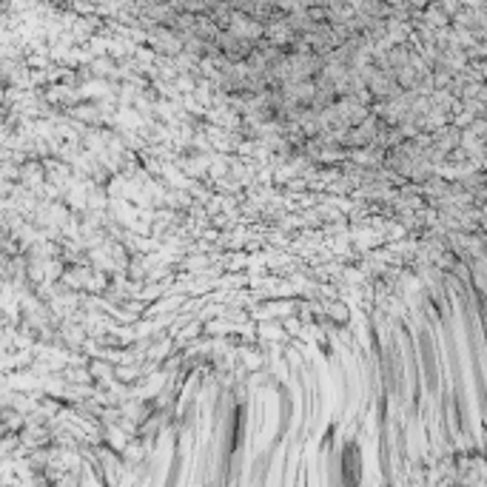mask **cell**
<instances>
[{
    "label": "cell",
    "instance_id": "1",
    "mask_svg": "<svg viewBox=\"0 0 487 487\" xmlns=\"http://www.w3.org/2000/svg\"><path fill=\"white\" fill-rule=\"evenodd\" d=\"M322 314L328 316V322H334V325H351V305H345L342 299H331V303H325L322 305Z\"/></svg>",
    "mask_w": 487,
    "mask_h": 487
},
{
    "label": "cell",
    "instance_id": "2",
    "mask_svg": "<svg viewBox=\"0 0 487 487\" xmlns=\"http://www.w3.org/2000/svg\"><path fill=\"white\" fill-rule=\"evenodd\" d=\"M257 339H268V342H285L288 334L285 328H280V325H274V322H260V328H257Z\"/></svg>",
    "mask_w": 487,
    "mask_h": 487
}]
</instances>
